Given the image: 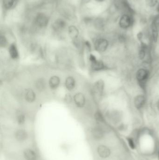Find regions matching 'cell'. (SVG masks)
Returning a JSON list of instances; mask_svg holds the SVG:
<instances>
[{"instance_id":"obj_1","label":"cell","mask_w":159,"mask_h":160,"mask_svg":"<svg viewBox=\"0 0 159 160\" xmlns=\"http://www.w3.org/2000/svg\"><path fill=\"white\" fill-rule=\"evenodd\" d=\"M149 72L145 69H140L136 73V78L141 86H144V84L148 79L149 77Z\"/></svg>"},{"instance_id":"obj_21","label":"cell","mask_w":159,"mask_h":160,"mask_svg":"<svg viewBox=\"0 0 159 160\" xmlns=\"http://www.w3.org/2000/svg\"><path fill=\"white\" fill-rule=\"evenodd\" d=\"M147 46L146 44L142 43L141 45L139 51V57L141 59H144L146 56V51H147Z\"/></svg>"},{"instance_id":"obj_31","label":"cell","mask_w":159,"mask_h":160,"mask_svg":"<svg viewBox=\"0 0 159 160\" xmlns=\"http://www.w3.org/2000/svg\"><path fill=\"white\" fill-rule=\"evenodd\" d=\"M96 1H99V2H102L105 1V0H96Z\"/></svg>"},{"instance_id":"obj_19","label":"cell","mask_w":159,"mask_h":160,"mask_svg":"<svg viewBox=\"0 0 159 160\" xmlns=\"http://www.w3.org/2000/svg\"><path fill=\"white\" fill-rule=\"evenodd\" d=\"M36 87L39 91L44 90L46 88V83L45 80L41 78L37 80L36 83Z\"/></svg>"},{"instance_id":"obj_33","label":"cell","mask_w":159,"mask_h":160,"mask_svg":"<svg viewBox=\"0 0 159 160\" xmlns=\"http://www.w3.org/2000/svg\"><path fill=\"white\" fill-rule=\"evenodd\" d=\"M158 9V11L159 12V6H158V9Z\"/></svg>"},{"instance_id":"obj_6","label":"cell","mask_w":159,"mask_h":160,"mask_svg":"<svg viewBox=\"0 0 159 160\" xmlns=\"http://www.w3.org/2000/svg\"><path fill=\"white\" fill-rule=\"evenodd\" d=\"M14 137L17 141L22 142L27 140L28 134L24 129H19L17 130L14 133Z\"/></svg>"},{"instance_id":"obj_28","label":"cell","mask_w":159,"mask_h":160,"mask_svg":"<svg viewBox=\"0 0 159 160\" xmlns=\"http://www.w3.org/2000/svg\"><path fill=\"white\" fill-rule=\"evenodd\" d=\"M65 100L66 103H70L71 101V96L69 95H67L66 96L65 98Z\"/></svg>"},{"instance_id":"obj_17","label":"cell","mask_w":159,"mask_h":160,"mask_svg":"<svg viewBox=\"0 0 159 160\" xmlns=\"http://www.w3.org/2000/svg\"><path fill=\"white\" fill-rule=\"evenodd\" d=\"M66 23L64 21L61 19H58L54 23V29L57 31H59L63 29L65 27Z\"/></svg>"},{"instance_id":"obj_18","label":"cell","mask_w":159,"mask_h":160,"mask_svg":"<svg viewBox=\"0 0 159 160\" xmlns=\"http://www.w3.org/2000/svg\"><path fill=\"white\" fill-rule=\"evenodd\" d=\"M75 83H76L75 80L71 76H69L67 77L66 79L65 83L66 87L69 90H71L74 88L75 84H76Z\"/></svg>"},{"instance_id":"obj_7","label":"cell","mask_w":159,"mask_h":160,"mask_svg":"<svg viewBox=\"0 0 159 160\" xmlns=\"http://www.w3.org/2000/svg\"><path fill=\"white\" fill-rule=\"evenodd\" d=\"M75 103L77 106L82 107L84 106L86 103V98L83 94L81 93L76 94L74 96Z\"/></svg>"},{"instance_id":"obj_14","label":"cell","mask_w":159,"mask_h":160,"mask_svg":"<svg viewBox=\"0 0 159 160\" xmlns=\"http://www.w3.org/2000/svg\"><path fill=\"white\" fill-rule=\"evenodd\" d=\"M60 83V79L58 76H52L49 80V85L50 88L55 90L59 86Z\"/></svg>"},{"instance_id":"obj_5","label":"cell","mask_w":159,"mask_h":160,"mask_svg":"<svg viewBox=\"0 0 159 160\" xmlns=\"http://www.w3.org/2000/svg\"><path fill=\"white\" fill-rule=\"evenodd\" d=\"M132 24V19L128 15H124L120 18L119 25L121 28L127 29L130 27Z\"/></svg>"},{"instance_id":"obj_22","label":"cell","mask_w":159,"mask_h":160,"mask_svg":"<svg viewBox=\"0 0 159 160\" xmlns=\"http://www.w3.org/2000/svg\"><path fill=\"white\" fill-rule=\"evenodd\" d=\"M14 0H3V4L6 9H9L12 7Z\"/></svg>"},{"instance_id":"obj_12","label":"cell","mask_w":159,"mask_h":160,"mask_svg":"<svg viewBox=\"0 0 159 160\" xmlns=\"http://www.w3.org/2000/svg\"><path fill=\"white\" fill-rule=\"evenodd\" d=\"M92 136L95 140H101L103 138L104 133L102 130L98 127L94 128L91 131Z\"/></svg>"},{"instance_id":"obj_27","label":"cell","mask_w":159,"mask_h":160,"mask_svg":"<svg viewBox=\"0 0 159 160\" xmlns=\"http://www.w3.org/2000/svg\"><path fill=\"white\" fill-rule=\"evenodd\" d=\"M146 4L150 7H154L157 3V0H146Z\"/></svg>"},{"instance_id":"obj_8","label":"cell","mask_w":159,"mask_h":160,"mask_svg":"<svg viewBox=\"0 0 159 160\" xmlns=\"http://www.w3.org/2000/svg\"><path fill=\"white\" fill-rule=\"evenodd\" d=\"M146 103V98L144 96L138 95L136 96L134 100L135 106L137 109H141Z\"/></svg>"},{"instance_id":"obj_9","label":"cell","mask_w":159,"mask_h":160,"mask_svg":"<svg viewBox=\"0 0 159 160\" xmlns=\"http://www.w3.org/2000/svg\"><path fill=\"white\" fill-rule=\"evenodd\" d=\"M91 69L95 71L102 70L106 68V66L101 61H98L96 59L94 62H91Z\"/></svg>"},{"instance_id":"obj_26","label":"cell","mask_w":159,"mask_h":160,"mask_svg":"<svg viewBox=\"0 0 159 160\" xmlns=\"http://www.w3.org/2000/svg\"><path fill=\"white\" fill-rule=\"evenodd\" d=\"M127 140L129 147L131 148L132 149H135V142L133 139L132 138L128 137V138H127Z\"/></svg>"},{"instance_id":"obj_2","label":"cell","mask_w":159,"mask_h":160,"mask_svg":"<svg viewBox=\"0 0 159 160\" xmlns=\"http://www.w3.org/2000/svg\"><path fill=\"white\" fill-rule=\"evenodd\" d=\"M108 46V41L106 39H104V38L98 39L95 42V48L98 52H104L106 50Z\"/></svg>"},{"instance_id":"obj_24","label":"cell","mask_w":159,"mask_h":160,"mask_svg":"<svg viewBox=\"0 0 159 160\" xmlns=\"http://www.w3.org/2000/svg\"><path fill=\"white\" fill-rule=\"evenodd\" d=\"M8 44L7 38L4 36H1L0 37V46L1 47H5L7 46Z\"/></svg>"},{"instance_id":"obj_10","label":"cell","mask_w":159,"mask_h":160,"mask_svg":"<svg viewBox=\"0 0 159 160\" xmlns=\"http://www.w3.org/2000/svg\"><path fill=\"white\" fill-rule=\"evenodd\" d=\"M9 51L11 58L13 59H17L19 57V52L17 45L14 43H13L10 45L9 48Z\"/></svg>"},{"instance_id":"obj_15","label":"cell","mask_w":159,"mask_h":160,"mask_svg":"<svg viewBox=\"0 0 159 160\" xmlns=\"http://www.w3.org/2000/svg\"><path fill=\"white\" fill-rule=\"evenodd\" d=\"M68 33H69V35L71 38L73 40L77 39L78 36L79 35L78 30L76 26H74V25H71L69 27Z\"/></svg>"},{"instance_id":"obj_16","label":"cell","mask_w":159,"mask_h":160,"mask_svg":"<svg viewBox=\"0 0 159 160\" xmlns=\"http://www.w3.org/2000/svg\"><path fill=\"white\" fill-rule=\"evenodd\" d=\"M25 98L26 101L29 103H32L36 99V94L31 89H28L25 93Z\"/></svg>"},{"instance_id":"obj_23","label":"cell","mask_w":159,"mask_h":160,"mask_svg":"<svg viewBox=\"0 0 159 160\" xmlns=\"http://www.w3.org/2000/svg\"><path fill=\"white\" fill-rule=\"evenodd\" d=\"M17 121L18 122V124L20 125L24 124L25 121V118L24 114H21L17 117Z\"/></svg>"},{"instance_id":"obj_3","label":"cell","mask_w":159,"mask_h":160,"mask_svg":"<svg viewBox=\"0 0 159 160\" xmlns=\"http://www.w3.org/2000/svg\"><path fill=\"white\" fill-rule=\"evenodd\" d=\"M98 155L103 159L108 158L111 155L110 149L108 147L103 145H99L97 148Z\"/></svg>"},{"instance_id":"obj_13","label":"cell","mask_w":159,"mask_h":160,"mask_svg":"<svg viewBox=\"0 0 159 160\" xmlns=\"http://www.w3.org/2000/svg\"><path fill=\"white\" fill-rule=\"evenodd\" d=\"M104 88V83L101 80L97 81L94 85V89L95 93L101 94L103 92Z\"/></svg>"},{"instance_id":"obj_25","label":"cell","mask_w":159,"mask_h":160,"mask_svg":"<svg viewBox=\"0 0 159 160\" xmlns=\"http://www.w3.org/2000/svg\"><path fill=\"white\" fill-rule=\"evenodd\" d=\"M95 118L97 121H99V122H103L104 121L103 116L99 111H98V112L95 113Z\"/></svg>"},{"instance_id":"obj_29","label":"cell","mask_w":159,"mask_h":160,"mask_svg":"<svg viewBox=\"0 0 159 160\" xmlns=\"http://www.w3.org/2000/svg\"><path fill=\"white\" fill-rule=\"evenodd\" d=\"M85 44L87 48H88L89 50H91V45L90 43L88 41H86L85 42Z\"/></svg>"},{"instance_id":"obj_20","label":"cell","mask_w":159,"mask_h":160,"mask_svg":"<svg viewBox=\"0 0 159 160\" xmlns=\"http://www.w3.org/2000/svg\"><path fill=\"white\" fill-rule=\"evenodd\" d=\"M152 31L153 39L155 42H156L158 39V31L157 25L155 22H152L151 25Z\"/></svg>"},{"instance_id":"obj_30","label":"cell","mask_w":159,"mask_h":160,"mask_svg":"<svg viewBox=\"0 0 159 160\" xmlns=\"http://www.w3.org/2000/svg\"><path fill=\"white\" fill-rule=\"evenodd\" d=\"M157 108H158V110L159 111V100L158 101V102H157Z\"/></svg>"},{"instance_id":"obj_32","label":"cell","mask_w":159,"mask_h":160,"mask_svg":"<svg viewBox=\"0 0 159 160\" xmlns=\"http://www.w3.org/2000/svg\"><path fill=\"white\" fill-rule=\"evenodd\" d=\"M158 159H159V152H158Z\"/></svg>"},{"instance_id":"obj_11","label":"cell","mask_w":159,"mask_h":160,"mask_svg":"<svg viewBox=\"0 0 159 160\" xmlns=\"http://www.w3.org/2000/svg\"><path fill=\"white\" fill-rule=\"evenodd\" d=\"M24 156L26 160H37L36 152L31 149H26L24 152Z\"/></svg>"},{"instance_id":"obj_4","label":"cell","mask_w":159,"mask_h":160,"mask_svg":"<svg viewBox=\"0 0 159 160\" xmlns=\"http://www.w3.org/2000/svg\"><path fill=\"white\" fill-rule=\"evenodd\" d=\"M48 17L45 14L40 13L37 15L35 19L36 25L40 27H44L47 26L48 24Z\"/></svg>"}]
</instances>
